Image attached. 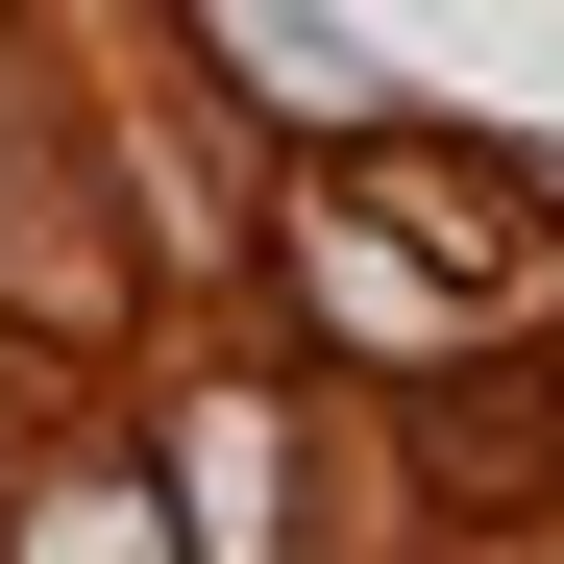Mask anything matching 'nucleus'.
I'll return each instance as SVG.
<instances>
[{
	"label": "nucleus",
	"instance_id": "1",
	"mask_svg": "<svg viewBox=\"0 0 564 564\" xmlns=\"http://www.w3.org/2000/svg\"><path fill=\"white\" fill-rule=\"evenodd\" d=\"M25 564H172V540H148L123 491H50V516H25Z\"/></svg>",
	"mask_w": 564,
	"mask_h": 564
}]
</instances>
